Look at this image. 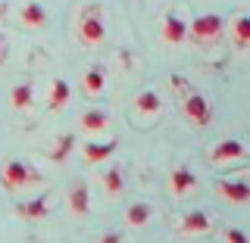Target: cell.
<instances>
[{
  "mask_svg": "<svg viewBox=\"0 0 250 243\" xmlns=\"http://www.w3.org/2000/svg\"><path fill=\"white\" fill-rule=\"evenodd\" d=\"M106 37V25H104V16H100V6L97 3H91V6H84L82 16H78V41L82 44H100Z\"/></svg>",
  "mask_w": 250,
  "mask_h": 243,
  "instance_id": "obj_1",
  "label": "cell"
},
{
  "mask_svg": "<svg viewBox=\"0 0 250 243\" xmlns=\"http://www.w3.org/2000/svg\"><path fill=\"white\" fill-rule=\"evenodd\" d=\"M31 181H41V171L25 166V162H19V159L6 162V166L0 168V187H3V190H19V187H25Z\"/></svg>",
  "mask_w": 250,
  "mask_h": 243,
  "instance_id": "obj_2",
  "label": "cell"
},
{
  "mask_svg": "<svg viewBox=\"0 0 250 243\" xmlns=\"http://www.w3.org/2000/svg\"><path fill=\"white\" fill-rule=\"evenodd\" d=\"M225 28V19L219 13H203L194 22H188V37H194L197 44H213Z\"/></svg>",
  "mask_w": 250,
  "mask_h": 243,
  "instance_id": "obj_3",
  "label": "cell"
},
{
  "mask_svg": "<svg viewBox=\"0 0 250 243\" xmlns=\"http://www.w3.org/2000/svg\"><path fill=\"white\" fill-rule=\"evenodd\" d=\"M182 109H185L188 122H194V125H209V122H213V109H209L207 97H203V93H197V91H185Z\"/></svg>",
  "mask_w": 250,
  "mask_h": 243,
  "instance_id": "obj_4",
  "label": "cell"
},
{
  "mask_svg": "<svg viewBox=\"0 0 250 243\" xmlns=\"http://www.w3.org/2000/svg\"><path fill=\"white\" fill-rule=\"evenodd\" d=\"M160 35H163V41H166V44H182L185 37H188V22L178 13H166V16H163V22H160Z\"/></svg>",
  "mask_w": 250,
  "mask_h": 243,
  "instance_id": "obj_5",
  "label": "cell"
},
{
  "mask_svg": "<svg viewBox=\"0 0 250 243\" xmlns=\"http://www.w3.org/2000/svg\"><path fill=\"white\" fill-rule=\"evenodd\" d=\"M19 22L25 28H44L47 25V10L44 3H38V0H28V3L19 6Z\"/></svg>",
  "mask_w": 250,
  "mask_h": 243,
  "instance_id": "obj_6",
  "label": "cell"
},
{
  "mask_svg": "<svg viewBox=\"0 0 250 243\" xmlns=\"http://www.w3.org/2000/svg\"><path fill=\"white\" fill-rule=\"evenodd\" d=\"M244 156V147L238 144V140H222V144L213 147V153H209V159L216 162V166H222V162H234Z\"/></svg>",
  "mask_w": 250,
  "mask_h": 243,
  "instance_id": "obj_7",
  "label": "cell"
},
{
  "mask_svg": "<svg viewBox=\"0 0 250 243\" xmlns=\"http://www.w3.org/2000/svg\"><path fill=\"white\" fill-rule=\"evenodd\" d=\"M69 209H72L75 215H88L91 212V193H88V187L82 181L69 187Z\"/></svg>",
  "mask_w": 250,
  "mask_h": 243,
  "instance_id": "obj_8",
  "label": "cell"
},
{
  "mask_svg": "<svg viewBox=\"0 0 250 243\" xmlns=\"http://www.w3.org/2000/svg\"><path fill=\"white\" fill-rule=\"evenodd\" d=\"M216 190L231 203H250V184H244V181H219Z\"/></svg>",
  "mask_w": 250,
  "mask_h": 243,
  "instance_id": "obj_9",
  "label": "cell"
},
{
  "mask_svg": "<svg viewBox=\"0 0 250 243\" xmlns=\"http://www.w3.org/2000/svg\"><path fill=\"white\" fill-rule=\"evenodd\" d=\"M69 97H72V88H69V81H62V78H57V81L50 84V97H47V109L50 112H57V109H62L69 103Z\"/></svg>",
  "mask_w": 250,
  "mask_h": 243,
  "instance_id": "obj_10",
  "label": "cell"
},
{
  "mask_svg": "<svg viewBox=\"0 0 250 243\" xmlns=\"http://www.w3.org/2000/svg\"><path fill=\"white\" fill-rule=\"evenodd\" d=\"M231 41L234 47H250V16L247 13H241V16H234L231 19Z\"/></svg>",
  "mask_w": 250,
  "mask_h": 243,
  "instance_id": "obj_11",
  "label": "cell"
},
{
  "mask_svg": "<svg viewBox=\"0 0 250 243\" xmlns=\"http://www.w3.org/2000/svg\"><path fill=\"white\" fill-rule=\"evenodd\" d=\"M178 228H182V234H203V231H209V215L194 209V212H188L182 218V224H178Z\"/></svg>",
  "mask_w": 250,
  "mask_h": 243,
  "instance_id": "obj_12",
  "label": "cell"
},
{
  "mask_svg": "<svg viewBox=\"0 0 250 243\" xmlns=\"http://www.w3.org/2000/svg\"><path fill=\"white\" fill-rule=\"evenodd\" d=\"M31 100H35V88H31V81H19V84L10 91V103H13L16 109H28Z\"/></svg>",
  "mask_w": 250,
  "mask_h": 243,
  "instance_id": "obj_13",
  "label": "cell"
},
{
  "mask_svg": "<svg viewBox=\"0 0 250 243\" xmlns=\"http://www.w3.org/2000/svg\"><path fill=\"white\" fill-rule=\"evenodd\" d=\"M78 125H82L84 131H91V134H94V131H104L106 125H109V115L104 112V109H88V112L78 119Z\"/></svg>",
  "mask_w": 250,
  "mask_h": 243,
  "instance_id": "obj_14",
  "label": "cell"
},
{
  "mask_svg": "<svg viewBox=\"0 0 250 243\" xmlns=\"http://www.w3.org/2000/svg\"><path fill=\"white\" fill-rule=\"evenodd\" d=\"M116 147H119V140H106V144H84V156H88V162H104L109 156L116 153Z\"/></svg>",
  "mask_w": 250,
  "mask_h": 243,
  "instance_id": "obj_15",
  "label": "cell"
},
{
  "mask_svg": "<svg viewBox=\"0 0 250 243\" xmlns=\"http://www.w3.org/2000/svg\"><path fill=\"white\" fill-rule=\"evenodd\" d=\"M16 212H19L22 218H44L47 215V193H41L38 200L19 203V206H16Z\"/></svg>",
  "mask_w": 250,
  "mask_h": 243,
  "instance_id": "obj_16",
  "label": "cell"
},
{
  "mask_svg": "<svg viewBox=\"0 0 250 243\" xmlns=\"http://www.w3.org/2000/svg\"><path fill=\"white\" fill-rule=\"evenodd\" d=\"M104 84H106V69L104 66H91L88 72H84V91H88L91 97L104 91Z\"/></svg>",
  "mask_w": 250,
  "mask_h": 243,
  "instance_id": "obj_17",
  "label": "cell"
},
{
  "mask_svg": "<svg viewBox=\"0 0 250 243\" xmlns=\"http://www.w3.org/2000/svg\"><path fill=\"white\" fill-rule=\"evenodd\" d=\"M194 184H197V178H194V171L188 168V166H178L175 171H172V190H175V193L191 190Z\"/></svg>",
  "mask_w": 250,
  "mask_h": 243,
  "instance_id": "obj_18",
  "label": "cell"
},
{
  "mask_svg": "<svg viewBox=\"0 0 250 243\" xmlns=\"http://www.w3.org/2000/svg\"><path fill=\"white\" fill-rule=\"evenodd\" d=\"M160 93L156 91H141L138 97H135V109L138 112H147V115H153V112H160Z\"/></svg>",
  "mask_w": 250,
  "mask_h": 243,
  "instance_id": "obj_19",
  "label": "cell"
},
{
  "mask_svg": "<svg viewBox=\"0 0 250 243\" xmlns=\"http://www.w3.org/2000/svg\"><path fill=\"white\" fill-rule=\"evenodd\" d=\"M153 215V209L147 206V203H131L128 212H125V218H128V224H135V228H141V224H147Z\"/></svg>",
  "mask_w": 250,
  "mask_h": 243,
  "instance_id": "obj_20",
  "label": "cell"
},
{
  "mask_svg": "<svg viewBox=\"0 0 250 243\" xmlns=\"http://www.w3.org/2000/svg\"><path fill=\"white\" fill-rule=\"evenodd\" d=\"M72 147H75V137H72V134H62L60 144L50 150V162H66L69 153H72Z\"/></svg>",
  "mask_w": 250,
  "mask_h": 243,
  "instance_id": "obj_21",
  "label": "cell"
},
{
  "mask_svg": "<svg viewBox=\"0 0 250 243\" xmlns=\"http://www.w3.org/2000/svg\"><path fill=\"white\" fill-rule=\"evenodd\" d=\"M104 184H106V193H119L122 190V171L119 168H109L104 175Z\"/></svg>",
  "mask_w": 250,
  "mask_h": 243,
  "instance_id": "obj_22",
  "label": "cell"
},
{
  "mask_svg": "<svg viewBox=\"0 0 250 243\" xmlns=\"http://www.w3.org/2000/svg\"><path fill=\"white\" fill-rule=\"evenodd\" d=\"M225 243H247V234L238 231V228H229L225 231Z\"/></svg>",
  "mask_w": 250,
  "mask_h": 243,
  "instance_id": "obj_23",
  "label": "cell"
},
{
  "mask_svg": "<svg viewBox=\"0 0 250 243\" xmlns=\"http://www.w3.org/2000/svg\"><path fill=\"white\" fill-rule=\"evenodd\" d=\"M100 243H122V234H104V240H100Z\"/></svg>",
  "mask_w": 250,
  "mask_h": 243,
  "instance_id": "obj_24",
  "label": "cell"
},
{
  "mask_svg": "<svg viewBox=\"0 0 250 243\" xmlns=\"http://www.w3.org/2000/svg\"><path fill=\"white\" fill-rule=\"evenodd\" d=\"M6 53H10V50H6V37L0 35V62H6Z\"/></svg>",
  "mask_w": 250,
  "mask_h": 243,
  "instance_id": "obj_25",
  "label": "cell"
}]
</instances>
